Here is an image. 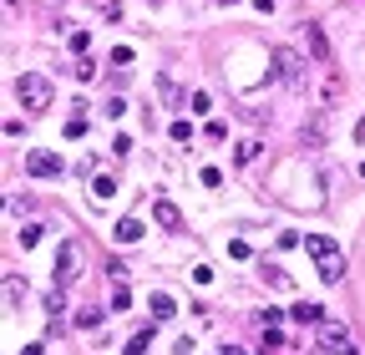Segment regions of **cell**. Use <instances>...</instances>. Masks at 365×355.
<instances>
[{"mask_svg": "<svg viewBox=\"0 0 365 355\" xmlns=\"http://www.w3.org/2000/svg\"><path fill=\"white\" fill-rule=\"evenodd\" d=\"M16 102H21L26 112H46V107H51V81L36 76V71H26V76L16 81Z\"/></svg>", "mask_w": 365, "mask_h": 355, "instance_id": "obj_3", "label": "cell"}, {"mask_svg": "<svg viewBox=\"0 0 365 355\" xmlns=\"http://www.w3.org/2000/svg\"><path fill=\"white\" fill-rule=\"evenodd\" d=\"M153 218H158L163 229H173V234L182 229V213H178V203H168V198H158V203H153Z\"/></svg>", "mask_w": 365, "mask_h": 355, "instance_id": "obj_7", "label": "cell"}, {"mask_svg": "<svg viewBox=\"0 0 365 355\" xmlns=\"http://www.w3.org/2000/svg\"><path fill=\"white\" fill-rule=\"evenodd\" d=\"M223 355H244V350H234V345H228V350H223Z\"/></svg>", "mask_w": 365, "mask_h": 355, "instance_id": "obj_28", "label": "cell"}, {"mask_svg": "<svg viewBox=\"0 0 365 355\" xmlns=\"http://www.w3.org/2000/svg\"><path fill=\"white\" fill-rule=\"evenodd\" d=\"M274 76H279L289 92H304V86H309V66H304V56L289 51V46H274Z\"/></svg>", "mask_w": 365, "mask_h": 355, "instance_id": "obj_2", "label": "cell"}, {"mask_svg": "<svg viewBox=\"0 0 365 355\" xmlns=\"http://www.w3.org/2000/svg\"><path fill=\"white\" fill-rule=\"evenodd\" d=\"M264 284L269 289H289V274L279 269V264H264Z\"/></svg>", "mask_w": 365, "mask_h": 355, "instance_id": "obj_15", "label": "cell"}, {"mask_svg": "<svg viewBox=\"0 0 365 355\" xmlns=\"http://www.w3.org/2000/svg\"><path fill=\"white\" fill-rule=\"evenodd\" d=\"M66 138H71V143L86 138V117H71V122H66Z\"/></svg>", "mask_w": 365, "mask_h": 355, "instance_id": "obj_22", "label": "cell"}, {"mask_svg": "<svg viewBox=\"0 0 365 355\" xmlns=\"http://www.w3.org/2000/svg\"><path fill=\"white\" fill-rule=\"evenodd\" d=\"M168 138H173V143H193V127H188V122H173Z\"/></svg>", "mask_w": 365, "mask_h": 355, "instance_id": "obj_20", "label": "cell"}, {"mask_svg": "<svg viewBox=\"0 0 365 355\" xmlns=\"http://www.w3.org/2000/svg\"><path fill=\"white\" fill-rule=\"evenodd\" d=\"M21 294H26V284H21V279H16V274H11V279H6V304H11V309H16V304H21Z\"/></svg>", "mask_w": 365, "mask_h": 355, "instance_id": "obj_19", "label": "cell"}, {"mask_svg": "<svg viewBox=\"0 0 365 355\" xmlns=\"http://www.w3.org/2000/svg\"><path fill=\"white\" fill-rule=\"evenodd\" d=\"M304 36H309V51H314V61H330V41H325V31H319V26H304Z\"/></svg>", "mask_w": 365, "mask_h": 355, "instance_id": "obj_12", "label": "cell"}, {"mask_svg": "<svg viewBox=\"0 0 365 355\" xmlns=\"http://www.w3.org/2000/svg\"><path fill=\"white\" fill-rule=\"evenodd\" d=\"M254 158H259V138H244V143H239V153H234V163H239V168H249Z\"/></svg>", "mask_w": 365, "mask_h": 355, "instance_id": "obj_16", "label": "cell"}, {"mask_svg": "<svg viewBox=\"0 0 365 355\" xmlns=\"http://www.w3.org/2000/svg\"><path fill=\"white\" fill-rule=\"evenodd\" d=\"M91 198H97V203H112V198H117V178H112V173H97V178H91Z\"/></svg>", "mask_w": 365, "mask_h": 355, "instance_id": "obj_9", "label": "cell"}, {"mask_svg": "<svg viewBox=\"0 0 365 355\" xmlns=\"http://www.w3.org/2000/svg\"><path fill=\"white\" fill-rule=\"evenodd\" d=\"M158 92H163V102H168V107H188V97H182V86H178V81H173L168 71L158 76Z\"/></svg>", "mask_w": 365, "mask_h": 355, "instance_id": "obj_10", "label": "cell"}, {"mask_svg": "<svg viewBox=\"0 0 365 355\" xmlns=\"http://www.w3.org/2000/svg\"><path fill=\"white\" fill-rule=\"evenodd\" d=\"M132 304V294H127V284H117V294H112V309H127Z\"/></svg>", "mask_w": 365, "mask_h": 355, "instance_id": "obj_24", "label": "cell"}, {"mask_svg": "<svg viewBox=\"0 0 365 355\" xmlns=\"http://www.w3.org/2000/svg\"><path fill=\"white\" fill-rule=\"evenodd\" d=\"M76 325H81V330H97V325H102V309H97V304L76 309Z\"/></svg>", "mask_w": 365, "mask_h": 355, "instance_id": "obj_17", "label": "cell"}, {"mask_svg": "<svg viewBox=\"0 0 365 355\" xmlns=\"http://www.w3.org/2000/svg\"><path fill=\"white\" fill-rule=\"evenodd\" d=\"M148 350H153V330H137V335L127 340V350H122V355H148Z\"/></svg>", "mask_w": 365, "mask_h": 355, "instance_id": "obj_14", "label": "cell"}, {"mask_svg": "<svg viewBox=\"0 0 365 355\" xmlns=\"http://www.w3.org/2000/svg\"><path fill=\"white\" fill-rule=\"evenodd\" d=\"M21 355H46V345H41V340H31V345H26Z\"/></svg>", "mask_w": 365, "mask_h": 355, "instance_id": "obj_26", "label": "cell"}, {"mask_svg": "<svg viewBox=\"0 0 365 355\" xmlns=\"http://www.w3.org/2000/svg\"><path fill=\"white\" fill-rule=\"evenodd\" d=\"M355 148H365V117L355 122Z\"/></svg>", "mask_w": 365, "mask_h": 355, "instance_id": "obj_25", "label": "cell"}, {"mask_svg": "<svg viewBox=\"0 0 365 355\" xmlns=\"http://www.w3.org/2000/svg\"><path fill=\"white\" fill-rule=\"evenodd\" d=\"M254 11H274V0H254Z\"/></svg>", "mask_w": 365, "mask_h": 355, "instance_id": "obj_27", "label": "cell"}, {"mask_svg": "<svg viewBox=\"0 0 365 355\" xmlns=\"http://www.w3.org/2000/svg\"><path fill=\"white\" fill-rule=\"evenodd\" d=\"M107 274H112V279L122 284V279H127V264H122V259H107Z\"/></svg>", "mask_w": 365, "mask_h": 355, "instance_id": "obj_23", "label": "cell"}, {"mask_svg": "<svg viewBox=\"0 0 365 355\" xmlns=\"http://www.w3.org/2000/svg\"><path fill=\"white\" fill-rule=\"evenodd\" d=\"M26 173H31V178H61V173H66V158L36 148V153H26Z\"/></svg>", "mask_w": 365, "mask_h": 355, "instance_id": "obj_4", "label": "cell"}, {"mask_svg": "<svg viewBox=\"0 0 365 355\" xmlns=\"http://www.w3.org/2000/svg\"><path fill=\"white\" fill-rule=\"evenodd\" d=\"M76 264H81V249H76V244H61V249H56V284H61V289L81 274Z\"/></svg>", "mask_w": 365, "mask_h": 355, "instance_id": "obj_6", "label": "cell"}, {"mask_svg": "<svg viewBox=\"0 0 365 355\" xmlns=\"http://www.w3.org/2000/svg\"><path fill=\"white\" fill-rule=\"evenodd\" d=\"M289 315L299 320V325H325V304H309V299H299Z\"/></svg>", "mask_w": 365, "mask_h": 355, "instance_id": "obj_8", "label": "cell"}, {"mask_svg": "<svg viewBox=\"0 0 365 355\" xmlns=\"http://www.w3.org/2000/svg\"><path fill=\"white\" fill-rule=\"evenodd\" d=\"M314 340H319V350H330V355H360V345L350 340V330H340V325H330V320L319 325Z\"/></svg>", "mask_w": 365, "mask_h": 355, "instance_id": "obj_5", "label": "cell"}, {"mask_svg": "<svg viewBox=\"0 0 365 355\" xmlns=\"http://www.w3.org/2000/svg\"><path fill=\"white\" fill-rule=\"evenodd\" d=\"M304 249L314 254L319 279H325V284H340V279H345V259H340V249H335L325 234H309V239H304Z\"/></svg>", "mask_w": 365, "mask_h": 355, "instance_id": "obj_1", "label": "cell"}, {"mask_svg": "<svg viewBox=\"0 0 365 355\" xmlns=\"http://www.w3.org/2000/svg\"><path fill=\"white\" fill-rule=\"evenodd\" d=\"M360 178H365V163H360Z\"/></svg>", "mask_w": 365, "mask_h": 355, "instance_id": "obj_30", "label": "cell"}, {"mask_svg": "<svg viewBox=\"0 0 365 355\" xmlns=\"http://www.w3.org/2000/svg\"><path fill=\"white\" fill-rule=\"evenodd\" d=\"M148 309H153V320H173V315H178L173 294H153V299H148Z\"/></svg>", "mask_w": 365, "mask_h": 355, "instance_id": "obj_13", "label": "cell"}, {"mask_svg": "<svg viewBox=\"0 0 365 355\" xmlns=\"http://www.w3.org/2000/svg\"><path fill=\"white\" fill-rule=\"evenodd\" d=\"M188 107H193L198 117H208V112H213V107H208V92H193V97H188Z\"/></svg>", "mask_w": 365, "mask_h": 355, "instance_id": "obj_21", "label": "cell"}, {"mask_svg": "<svg viewBox=\"0 0 365 355\" xmlns=\"http://www.w3.org/2000/svg\"><path fill=\"white\" fill-rule=\"evenodd\" d=\"M112 239L117 244H137V239H143V218H122V224L112 229Z\"/></svg>", "mask_w": 365, "mask_h": 355, "instance_id": "obj_11", "label": "cell"}, {"mask_svg": "<svg viewBox=\"0 0 365 355\" xmlns=\"http://www.w3.org/2000/svg\"><path fill=\"white\" fill-rule=\"evenodd\" d=\"M16 239H21V249H36V244H41V224H26Z\"/></svg>", "mask_w": 365, "mask_h": 355, "instance_id": "obj_18", "label": "cell"}, {"mask_svg": "<svg viewBox=\"0 0 365 355\" xmlns=\"http://www.w3.org/2000/svg\"><path fill=\"white\" fill-rule=\"evenodd\" d=\"M213 6H234V0H213Z\"/></svg>", "mask_w": 365, "mask_h": 355, "instance_id": "obj_29", "label": "cell"}]
</instances>
